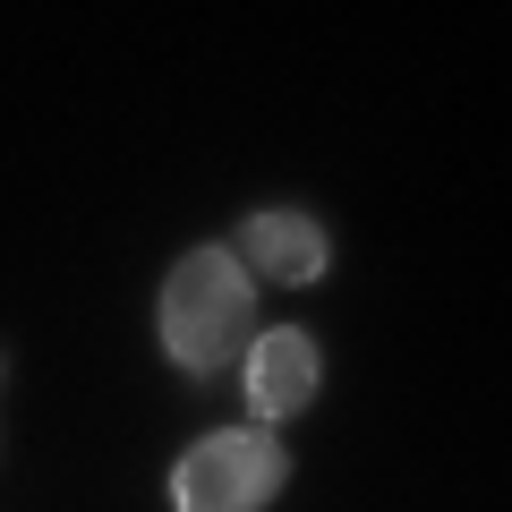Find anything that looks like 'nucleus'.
Segmentation results:
<instances>
[{"label":"nucleus","instance_id":"1","mask_svg":"<svg viewBox=\"0 0 512 512\" xmlns=\"http://www.w3.org/2000/svg\"><path fill=\"white\" fill-rule=\"evenodd\" d=\"M154 325H163V350L188 376H214L222 359H239L256 342V282L239 274L231 248H188L171 265L163 299H154Z\"/></svg>","mask_w":512,"mask_h":512},{"label":"nucleus","instance_id":"2","mask_svg":"<svg viewBox=\"0 0 512 512\" xmlns=\"http://www.w3.org/2000/svg\"><path fill=\"white\" fill-rule=\"evenodd\" d=\"M291 478L274 427H214L171 461V512H265Z\"/></svg>","mask_w":512,"mask_h":512},{"label":"nucleus","instance_id":"3","mask_svg":"<svg viewBox=\"0 0 512 512\" xmlns=\"http://www.w3.org/2000/svg\"><path fill=\"white\" fill-rule=\"evenodd\" d=\"M239 367H248V410H256L265 427L299 419V410L316 402V376H325V359H316V333H299V325L256 333Z\"/></svg>","mask_w":512,"mask_h":512},{"label":"nucleus","instance_id":"4","mask_svg":"<svg viewBox=\"0 0 512 512\" xmlns=\"http://www.w3.org/2000/svg\"><path fill=\"white\" fill-rule=\"evenodd\" d=\"M239 274L248 282H316L325 274V222L316 214H299V205H265V214H248L239 222Z\"/></svg>","mask_w":512,"mask_h":512}]
</instances>
